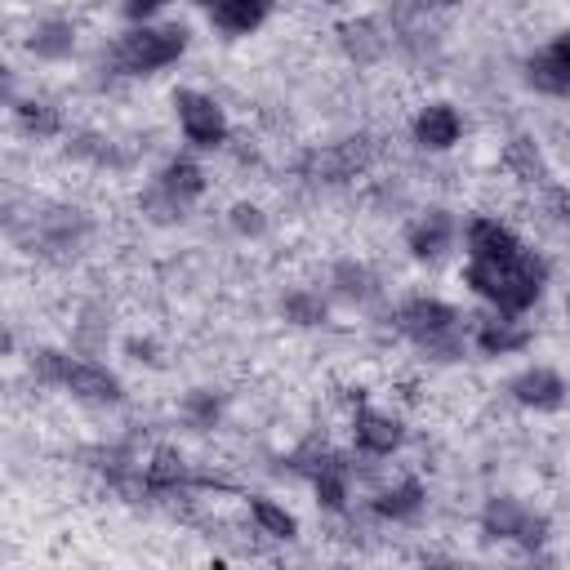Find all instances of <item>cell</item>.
Listing matches in <instances>:
<instances>
[{
  "label": "cell",
  "mask_w": 570,
  "mask_h": 570,
  "mask_svg": "<svg viewBox=\"0 0 570 570\" xmlns=\"http://www.w3.org/2000/svg\"><path fill=\"white\" fill-rule=\"evenodd\" d=\"M419 499H423V490H419L414 481H401V485H396V490H387L374 508H379L383 517H410V512L419 508Z\"/></svg>",
  "instance_id": "5bb4252c"
},
{
  "label": "cell",
  "mask_w": 570,
  "mask_h": 570,
  "mask_svg": "<svg viewBox=\"0 0 570 570\" xmlns=\"http://www.w3.org/2000/svg\"><path fill=\"white\" fill-rule=\"evenodd\" d=\"M463 281H468L481 298H490L494 307L521 312V307H530V303L539 298V289H543V263H539L534 254H525V249H517L512 258H472L468 272H463Z\"/></svg>",
  "instance_id": "6da1fadb"
},
{
  "label": "cell",
  "mask_w": 570,
  "mask_h": 570,
  "mask_svg": "<svg viewBox=\"0 0 570 570\" xmlns=\"http://www.w3.org/2000/svg\"><path fill=\"white\" fill-rule=\"evenodd\" d=\"M521 245H517V236L499 223V218H476L472 227H468V254L472 258H512Z\"/></svg>",
  "instance_id": "52a82bcc"
},
{
  "label": "cell",
  "mask_w": 570,
  "mask_h": 570,
  "mask_svg": "<svg viewBox=\"0 0 570 570\" xmlns=\"http://www.w3.org/2000/svg\"><path fill=\"white\" fill-rule=\"evenodd\" d=\"M548 53H552V58H557V67L570 76V31H561V36L552 40V49H548Z\"/></svg>",
  "instance_id": "d6986e66"
},
{
  "label": "cell",
  "mask_w": 570,
  "mask_h": 570,
  "mask_svg": "<svg viewBox=\"0 0 570 570\" xmlns=\"http://www.w3.org/2000/svg\"><path fill=\"white\" fill-rule=\"evenodd\" d=\"M459 129H463V120H459V111H454L450 102H428V107L414 116V138H419L423 147H432V151L454 147Z\"/></svg>",
  "instance_id": "8992f818"
},
{
  "label": "cell",
  "mask_w": 570,
  "mask_h": 570,
  "mask_svg": "<svg viewBox=\"0 0 570 570\" xmlns=\"http://www.w3.org/2000/svg\"><path fill=\"white\" fill-rule=\"evenodd\" d=\"M249 508H254V521H258L267 534H276V539H289V534H294V517H289L285 508H276L272 499H254Z\"/></svg>",
  "instance_id": "9a60e30c"
},
{
  "label": "cell",
  "mask_w": 570,
  "mask_h": 570,
  "mask_svg": "<svg viewBox=\"0 0 570 570\" xmlns=\"http://www.w3.org/2000/svg\"><path fill=\"white\" fill-rule=\"evenodd\" d=\"M316 494H321L330 508H343V499H347V490H343V476H338L334 468H325V463H321V472H316Z\"/></svg>",
  "instance_id": "ac0fdd59"
},
{
  "label": "cell",
  "mask_w": 570,
  "mask_h": 570,
  "mask_svg": "<svg viewBox=\"0 0 570 570\" xmlns=\"http://www.w3.org/2000/svg\"><path fill=\"white\" fill-rule=\"evenodd\" d=\"M512 396H517L521 405H534V410H552V405H561V396H566V383H561L552 370H525L521 379H512Z\"/></svg>",
  "instance_id": "ba28073f"
},
{
  "label": "cell",
  "mask_w": 570,
  "mask_h": 570,
  "mask_svg": "<svg viewBox=\"0 0 570 570\" xmlns=\"http://www.w3.org/2000/svg\"><path fill=\"white\" fill-rule=\"evenodd\" d=\"M356 445L370 450V454H392L401 445V423L392 414H374V410H361L356 414Z\"/></svg>",
  "instance_id": "9c48e42d"
},
{
  "label": "cell",
  "mask_w": 570,
  "mask_h": 570,
  "mask_svg": "<svg viewBox=\"0 0 570 570\" xmlns=\"http://www.w3.org/2000/svg\"><path fill=\"white\" fill-rule=\"evenodd\" d=\"M530 80H534L539 89H548V94H566V89H570V76L557 67V58H552V53L530 58Z\"/></svg>",
  "instance_id": "2e32d148"
},
{
  "label": "cell",
  "mask_w": 570,
  "mask_h": 570,
  "mask_svg": "<svg viewBox=\"0 0 570 570\" xmlns=\"http://www.w3.org/2000/svg\"><path fill=\"white\" fill-rule=\"evenodd\" d=\"M31 107H36V102H31ZM31 107H27V125L40 129V134H49V129H53V116H49V111H31Z\"/></svg>",
  "instance_id": "ffe728a7"
},
{
  "label": "cell",
  "mask_w": 570,
  "mask_h": 570,
  "mask_svg": "<svg viewBox=\"0 0 570 570\" xmlns=\"http://www.w3.org/2000/svg\"><path fill=\"white\" fill-rule=\"evenodd\" d=\"M263 18H267V0H218L214 4V22L223 31H236V36L254 31Z\"/></svg>",
  "instance_id": "30bf717a"
},
{
  "label": "cell",
  "mask_w": 570,
  "mask_h": 570,
  "mask_svg": "<svg viewBox=\"0 0 570 570\" xmlns=\"http://www.w3.org/2000/svg\"><path fill=\"white\" fill-rule=\"evenodd\" d=\"M49 356L53 352H45V370L58 374L76 396H85V401H116L120 396V383L107 370H98L89 361H49Z\"/></svg>",
  "instance_id": "277c9868"
},
{
  "label": "cell",
  "mask_w": 570,
  "mask_h": 570,
  "mask_svg": "<svg viewBox=\"0 0 570 570\" xmlns=\"http://www.w3.org/2000/svg\"><path fill=\"white\" fill-rule=\"evenodd\" d=\"M174 107H178V125L183 134L196 142V147H218L223 134H227V120H223V107L196 89H178L174 94Z\"/></svg>",
  "instance_id": "3957f363"
},
{
  "label": "cell",
  "mask_w": 570,
  "mask_h": 570,
  "mask_svg": "<svg viewBox=\"0 0 570 570\" xmlns=\"http://www.w3.org/2000/svg\"><path fill=\"white\" fill-rule=\"evenodd\" d=\"M165 187H169L174 196H196V191H200V169H196L191 160H174V165L165 169Z\"/></svg>",
  "instance_id": "e0dca14e"
},
{
  "label": "cell",
  "mask_w": 570,
  "mask_h": 570,
  "mask_svg": "<svg viewBox=\"0 0 570 570\" xmlns=\"http://www.w3.org/2000/svg\"><path fill=\"white\" fill-rule=\"evenodd\" d=\"M183 45H187L183 27H134V31H125L116 53H120L125 71H156V67L174 62L183 53Z\"/></svg>",
  "instance_id": "7a4b0ae2"
},
{
  "label": "cell",
  "mask_w": 570,
  "mask_h": 570,
  "mask_svg": "<svg viewBox=\"0 0 570 570\" xmlns=\"http://www.w3.org/2000/svg\"><path fill=\"white\" fill-rule=\"evenodd\" d=\"M401 325L419 343H441L445 334H454V312L445 303H436V298H414V303H405Z\"/></svg>",
  "instance_id": "5b68a950"
},
{
  "label": "cell",
  "mask_w": 570,
  "mask_h": 570,
  "mask_svg": "<svg viewBox=\"0 0 570 570\" xmlns=\"http://www.w3.org/2000/svg\"><path fill=\"white\" fill-rule=\"evenodd\" d=\"M566 312H570V298H566Z\"/></svg>",
  "instance_id": "7402d4cb"
},
{
  "label": "cell",
  "mask_w": 570,
  "mask_h": 570,
  "mask_svg": "<svg viewBox=\"0 0 570 570\" xmlns=\"http://www.w3.org/2000/svg\"><path fill=\"white\" fill-rule=\"evenodd\" d=\"M485 525H490V530H499V534L539 539V521H534L530 512H521L517 503H508V499H494V503L485 508Z\"/></svg>",
  "instance_id": "8fae6325"
},
{
  "label": "cell",
  "mask_w": 570,
  "mask_h": 570,
  "mask_svg": "<svg viewBox=\"0 0 570 570\" xmlns=\"http://www.w3.org/2000/svg\"><path fill=\"white\" fill-rule=\"evenodd\" d=\"M165 0H129V13H151V9H160Z\"/></svg>",
  "instance_id": "44dd1931"
},
{
  "label": "cell",
  "mask_w": 570,
  "mask_h": 570,
  "mask_svg": "<svg viewBox=\"0 0 570 570\" xmlns=\"http://www.w3.org/2000/svg\"><path fill=\"white\" fill-rule=\"evenodd\" d=\"M525 338H530L525 330H517L512 321H499V316H494V321H485V325H481V334H476V343H481L485 352H512V347H521Z\"/></svg>",
  "instance_id": "4fadbf2b"
},
{
  "label": "cell",
  "mask_w": 570,
  "mask_h": 570,
  "mask_svg": "<svg viewBox=\"0 0 570 570\" xmlns=\"http://www.w3.org/2000/svg\"><path fill=\"white\" fill-rule=\"evenodd\" d=\"M445 240H450V218H445V214H428V218L410 232V245H414V254H419V258L441 254V249H445Z\"/></svg>",
  "instance_id": "7c38bea8"
}]
</instances>
